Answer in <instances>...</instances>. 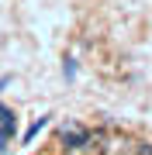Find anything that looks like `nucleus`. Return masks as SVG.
<instances>
[{
	"mask_svg": "<svg viewBox=\"0 0 152 155\" xmlns=\"http://www.w3.org/2000/svg\"><path fill=\"white\" fill-rule=\"evenodd\" d=\"M90 141V131H86L83 124H76V121H66L59 127V145L66 152H76V148H83V145Z\"/></svg>",
	"mask_w": 152,
	"mask_h": 155,
	"instance_id": "f257e3e1",
	"label": "nucleus"
},
{
	"mask_svg": "<svg viewBox=\"0 0 152 155\" xmlns=\"http://www.w3.org/2000/svg\"><path fill=\"white\" fill-rule=\"evenodd\" d=\"M14 127H17V121H14V110L0 104V152H7V148H11Z\"/></svg>",
	"mask_w": 152,
	"mask_h": 155,
	"instance_id": "f03ea898",
	"label": "nucleus"
},
{
	"mask_svg": "<svg viewBox=\"0 0 152 155\" xmlns=\"http://www.w3.org/2000/svg\"><path fill=\"white\" fill-rule=\"evenodd\" d=\"M49 117H52V114H42V117H35V124L28 127V131H24V145H31L35 138H38V131H42V127L49 124Z\"/></svg>",
	"mask_w": 152,
	"mask_h": 155,
	"instance_id": "7ed1b4c3",
	"label": "nucleus"
},
{
	"mask_svg": "<svg viewBox=\"0 0 152 155\" xmlns=\"http://www.w3.org/2000/svg\"><path fill=\"white\" fill-rule=\"evenodd\" d=\"M62 72H66V79H76V59L66 55V66H62Z\"/></svg>",
	"mask_w": 152,
	"mask_h": 155,
	"instance_id": "20e7f679",
	"label": "nucleus"
},
{
	"mask_svg": "<svg viewBox=\"0 0 152 155\" xmlns=\"http://www.w3.org/2000/svg\"><path fill=\"white\" fill-rule=\"evenodd\" d=\"M135 155H152V145H145V141H138V145H135Z\"/></svg>",
	"mask_w": 152,
	"mask_h": 155,
	"instance_id": "39448f33",
	"label": "nucleus"
},
{
	"mask_svg": "<svg viewBox=\"0 0 152 155\" xmlns=\"http://www.w3.org/2000/svg\"><path fill=\"white\" fill-rule=\"evenodd\" d=\"M11 79H14V76H4V79H0V93H4V86L11 83Z\"/></svg>",
	"mask_w": 152,
	"mask_h": 155,
	"instance_id": "423d86ee",
	"label": "nucleus"
}]
</instances>
